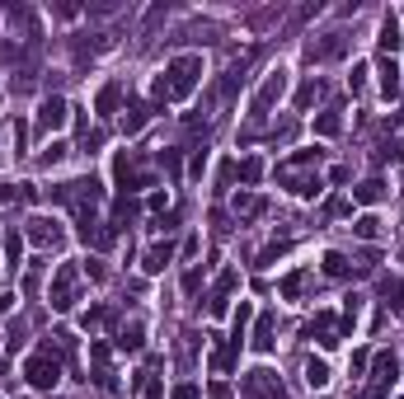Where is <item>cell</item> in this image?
<instances>
[{
  "mask_svg": "<svg viewBox=\"0 0 404 399\" xmlns=\"http://www.w3.org/2000/svg\"><path fill=\"white\" fill-rule=\"evenodd\" d=\"M198 80H202V57L198 52H183V57L165 61V71L156 76V90L151 94H156V103H179L198 90Z\"/></svg>",
  "mask_w": 404,
  "mask_h": 399,
  "instance_id": "6da1fadb",
  "label": "cell"
},
{
  "mask_svg": "<svg viewBox=\"0 0 404 399\" xmlns=\"http://www.w3.org/2000/svg\"><path fill=\"white\" fill-rule=\"evenodd\" d=\"M52 202L76 207L80 226H94V212H99V202H103V188H99L94 174H85V179H71V183H61V188H52Z\"/></svg>",
  "mask_w": 404,
  "mask_h": 399,
  "instance_id": "7a4b0ae2",
  "label": "cell"
},
{
  "mask_svg": "<svg viewBox=\"0 0 404 399\" xmlns=\"http://www.w3.org/2000/svg\"><path fill=\"white\" fill-rule=\"evenodd\" d=\"M24 380L34 390H52L56 380H61V357H56L52 348H38V353L24 362Z\"/></svg>",
  "mask_w": 404,
  "mask_h": 399,
  "instance_id": "3957f363",
  "label": "cell"
},
{
  "mask_svg": "<svg viewBox=\"0 0 404 399\" xmlns=\"http://www.w3.org/2000/svg\"><path fill=\"white\" fill-rule=\"evenodd\" d=\"M282 94H287V71L278 66V71H268V76H263V85L254 90V99H249V118H254V123H263V118H268V108L282 99Z\"/></svg>",
  "mask_w": 404,
  "mask_h": 399,
  "instance_id": "277c9868",
  "label": "cell"
},
{
  "mask_svg": "<svg viewBox=\"0 0 404 399\" xmlns=\"http://www.w3.org/2000/svg\"><path fill=\"white\" fill-rule=\"evenodd\" d=\"M400 380V357L395 353H376L371 357V385H367V399H385Z\"/></svg>",
  "mask_w": 404,
  "mask_h": 399,
  "instance_id": "5b68a950",
  "label": "cell"
},
{
  "mask_svg": "<svg viewBox=\"0 0 404 399\" xmlns=\"http://www.w3.org/2000/svg\"><path fill=\"white\" fill-rule=\"evenodd\" d=\"M24 239H34L38 249H61L66 230H61V221H56V217H29V221H24Z\"/></svg>",
  "mask_w": 404,
  "mask_h": 399,
  "instance_id": "8992f818",
  "label": "cell"
},
{
  "mask_svg": "<svg viewBox=\"0 0 404 399\" xmlns=\"http://www.w3.org/2000/svg\"><path fill=\"white\" fill-rule=\"evenodd\" d=\"M71 123V103L61 99V94H47L43 103H38V132H43V137H52V132H61V127Z\"/></svg>",
  "mask_w": 404,
  "mask_h": 399,
  "instance_id": "52a82bcc",
  "label": "cell"
},
{
  "mask_svg": "<svg viewBox=\"0 0 404 399\" xmlns=\"http://www.w3.org/2000/svg\"><path fill=\"white\" fill-rule=\"evenodd\" d=\"M76 286H80V268L76 263H61L52 277V310H71L76 306Z\"/></svg>",
  "mask_w": 404,
  "mask_h": 399,
  "instance_id": "ba28073f",
  "label": "cell"
},
{
  "mask_svg": "<svg viewBox=\"0 0 404 399\" xmlns=\"http://www.w3.org/2000/svg\"><path fill=\"white\" fill-rule=\"evenodd\" d=\"M245 395H254V399H287V390H282L278 371H268V366H254V371L245 376Z\"/></svg>",
  "mask_w": 404,
  "mask_h": 399,
  "instance_id": "9c48e42d",
  "label": "cell"
},
{
  "mask_svg": "<svg viewBox=\"0 0 404 399\" xmlns=\"http://www.w3.org/2000/svg\"><path fill=\"white\" fill-rule=\"evenodd\" d=\"M236 282H240V273H236V268H226V273L212 282V301H207V315H212V319H221V315H226V301H231Z\"/></svg>",
  "mask_w": 404,
  "mask_h": 399,
  "instance_id": "30bf717a",
  "label": "cell"
},
{
  "mask_svg": "<svg viewBox=\"0 0 404 399\" xmlns=\"http://www.w3.org/2000/svg\"><path fill=\"white\" fill-rule=\"evenodd\" d=\"M305 338H320L325 348H338V324H334V315H329V310H320V315L305 324Z\"/></svg>",
  "mask_w": 404,
  "mask_h": 399,
  "instance_id": "8fae6325",
  "label": "cell"
},
{
  "mask_svg": "<svg viewBox=\"0 0 404 399\" xmlns=\"http://www.w3.org/2000/svg\"><path fill=\"white\" fill-rule=\"evenodd\" d=\"M141 343H146V329H141V319H127L123 329H118V353H141Z\"/></svg>",
  "mask_w": 404,
  "mask_h": 399,
  "instance_id": "7c38bea8",
  "label": "cell"
},
{
  "mask_svg": "<svg viewBox=\"0 0 404 399\" xmlns=\"http://www.w3.org/2000/svg\"><path fill=\"white\" fill-rule=\"evenodd\" d=\"M273 333H278V319H273V315H258L249 348H254V353H273Z\"/></svg>",
  "mask_w": 404,
  "mask_h": 399,
  "instance_id": "4fadbf2b",
  "label": "cell"
},
{
  "mask_svg": "<svg viewBox=\"0 0 404 399\" xmlns=\"http://www.w3.org/2000/svg\"><path fill=\"white\" fill-rule=\"evenodd\" d=\"M169 259H174V244H169V239H165V244H151V249H146V259H141V268H146V273L156 277V273H165V268H169Z\"/></svg>",
  "mask_w": 404,
  "mask_h": 399,
  "instance_id": "5bb4252c",
  "label": "cell"
},
{
  "mask_svg": "<svg viewBox=\"0 0 404 399\" xmlns=\"http://www.w3.org/2000/svg\"><path fill=\"white\" fill-rule=\"evenodd\" d=\"M400 43H404L400 19H395V14H385V19H381V38H376V47H381L385 57H390V52H400Z\"/></svg>",
  "mask_w": 404,
  "mask_h": 399,
  "instance_id": "9a60e30c",
  "label": "cell"
},
{
  "mask_svg": "<svg viewBox=\"0 0 404 399\" xmlns=\"http://www.w3.org/2000/svg\"><path fill=\"white\" fill-rule=\"evenodd\" d=\"M325 90H329L325 80H320V76H310V80L301 85V90H296V108H315V103L325 99Z\"/></svg>",
  "mask_w": 404,
  "mask_h": 399,
  "instance_id": "2e32d148",
  "label": "cell"
},
{
  "mask_svg": "<svg viewBox=\"0 0 404 399\" xmlns=\"http://www.w3.org/2000/svg\"><path fill=\"white\" fill-rule=\"evenodd\" d=\"M305 57H320V61H325V57H343V33H325V43H310V47H305Z\"/></svg>",
  "mask_w": 404,
  "mask_h": 399,
  "instance_id": "e0dca14e",
  "label": "cell"
},
{
  "mask_svg": "<svg viewBox=\"0 0 404 399\" xmlns=\"http://www.w3.org/2000/svg\"><path fill=\"white\" fill-rule=\"evenodd\" d=\"M0 249H5V263H10V268H19L24 263V230H5V235H0Z\"/></svg>",
  "mask_w": 404,
  "mask_h": 399,
  "instance_id": "ac0fdd59",
  "label": "cell"
},
{
  "mask_svg": "<svg viewBox=\"0 0 404 399\" xmlns=\"http://www.w3.org/2000/svg\"><path fill=\"white\" fill-rule=\"evenodd\" d=\"M268 212V202L258 193H236V217H245V221H254V217H263Z\"/></svg>",
  "mask_w": 404,
  "mask_h": 399,
  "instance_id": "d6986e66",
  "label": "cell"
},
{
  "mask_svg": "<svg viewBox=\"0 0 404 399\" xmlns=\"http://www.w3.org/2000/svg\"><path fill=\"white\" fill-rule=\"evenodd\" d=\"M156 371H160V357H151V366L141 371V380H136V390H141L146 399H160V395H165V385H160V376H156Z\"/></svg>",
  "mask_w": 404,
  "mask_h": 399,
  "instance_id": "ffe728a7",
  "label": "cell"
},
{
  "mask_svg": "<svg viewBox=\"0 0 404 399\" xmlns=\"http://www.w3.org/2000/svg\"><path fill=\"white\" fill-rule=\"evenodd\" d=\"M43 348H52V353L61 357V362H71V357H76V333H71V329H56L52 338L43 343Z\"/></svg>",
  "mask_w": 404,
  "mask_h": 399,
  "instance_id": "44dd1931",
  "label": "cell"
},
{
  "mask_svg": "<svg viewBox=\"0 0 404 399\" xmlns=\"http://www.w3.org/2000/svg\"><path fill=\"white\" fill-rule=\"evenodd\" d=\"M94 103H99V113H103V118H113V113H118V103H123V85H118V80H108Z\"/></svg>",
  "mask_w": 404,
  "mask_h": 399,
  "instance_id": "7402d4cb",
  "label": "cell"
},
{
  "mask_svg": "<svg viewBox=\"0 0 404 399\" xmlns=\"http://www.w3.org/2000/svg\"><path fill=\"white\" fill-rule=\"evenodd\" d=\"M146 123H151V103H132V108L123 113V132H127V137H136Z\"/></svg>",
  "mask_w": 404,
  "mask_h": 399,
  "instance_id": "603a6c76",
  "label": "cell"
},
{
  "mask_svg": "<svg viewBox=\"0 0 404 399\" xmlns=\"http://www.w3.org/2000/svg\"><path fill=\"white\" fill-rule=\"evenodd\" d=\"M381 197H385V183H381V179H362L358 188H353V202H362V207L381 202Z\"/></svg>",
  "mask_w": 404,
  "mask_h": 399,
  "instance_id": "cb8c5ba5",
  "label": "cell"
},
{
  "mask_svg": "<svg viewBox=\"0 0 404 399\" xmlns=\"http://www.w3.org/2000/svg\"><path fill=\"white\" fill-rule=\"evenodd\" d=\"M278 179L287 183V188H292L296 197H315L320 188H325V183H320V174H315V179H296V174H278Z\"/></svg>",
  "mask_w": 404,
  "mask_h": 399,
  "instance_id": "d4e9b609",
  "label": "cell"
},
{
  "mask_svg": "<svg viewBox=\"0 0 404 399\" xmlns=\"http://www.w3.org/2000/svg\"><path fill=\"white\" fill-rule=\"evenodd\" d=\"M113 319H118V310L113 306H94V310H85V315H80V324H85V329H103V324H113Z\"/></svg>",
  "mask_w": 404,
  "mask_h": 399,
  "instance_id": "484cf974",
  "label": "cell"
},
{
  "mask_svg": "<svg viewBox=\"0 0 404 399\" xmlns=\"http://www.w3.org/2000/svg\"><path fill=\"white\" fill-rule=\"evenodd\" d=\"M381 94L385 99H400V66H395L390 57L381 61Z\"/></svg>",
  "mask_w": 404,
  "mask_h": 399,
  "instance_id": "4316f807",
  "label": "cell"
},
{
  "mask_svg": "<svg viewBox=\"0 0 404 399\" xmlns=\"http://www.w3.org/2000/svg\"><path fill=\"white\" fill-rule=\"evenodd\" d=\"M315 132H320V137H338V132H343V113H338V108H325V113L315 118Z\"/></svg>",
  "mask_w": 404,
  "mask_h": 399,
  "instance_id": "83f0119b",
  "label": "cell"
},
{
  "mask_svg": "<svg viewBox=\"0 0 404 399\" xmlns=\"http://www.w3.org/2000/svg\"><path fill=\"white\" fill-rule=\"evenodd\" d=\"M236 357H240V343H231V338H226L221 348L212 353V366H216V371H231V366H236Z\"/></svg>",
  "mask_w": 404,
  "mask_h": 399,
  "instance_id": "f1b7e54d",
  "label": "cell"
},
{
  "mask_svg": "<svg viewBox=\"0 0 404 399\" xmlns=\"http://www.w3.org/2000/svg\"><path fill=\"white\" fill-rule=\"evenodd\" d=\"M353 273V263H348V254H338V249H329L325 254V277H348Z\"/></svg>",
  "mask_w": 404,
  "mask_h": 399,
  "instance_id": "f546056e",
  "label": "cell"
},
{
  "mask_svg": "<svg viewBox=\"0 0 404 399\" xmlns=\"http://www.w3.org/2000/svg\"><path fill=\"white\" fill-rule=\"evenodd\" d=\"M305 385H310V390H325L329 385V366L310 357V362H305Z\"/></svg>",
  "mask_w": 404,
  "mask_h": 399,
  "instance_id": "4dcf8cb0",
  "label": "cell"
},
{
  "mask_svg": "<svg viewBox=\"0 0 404 399\" xmlns=\"http://www.w3.org/2000/svg\"><path fill=\"white\" fill-rule=\"evenodd\" d=\"M236 174H240V183H258V179H263V160H258V155L240 160V165H236Z\"/></svg>",
  "mask_w": 404,
  "mask_h": 399,
  "instance_id": "1f68e13d",
  "label": "cell"
},
{
  "mask_svg": "<svg viewBox=\"0 0 404 399\" xmlns=\"http://www.w3.org/2000/svg\"><path fill=\"white\" fill-rule=\"evenodd\" d=\"M301 286H305V268H296V273H287V277H282V286H278V291H282L287 301H296V296H301Z\"/></svg>",
  "mask_w": 404,
  "mask_h": 399,
  "instance_id": "d6a6232c",
  "label": "cell"
},
{
  "mask_svg": "<svg viewBox=\"0 0 404 399\" xmlns=\"http://www.w3.org/2000/svg\"><path fill=\"white\" fill-rule=\"evenodd\" d=\"M353 235H358V239H376V235H381V221H376V217L367 212V217H358V221H353Z\"/></svg>",
  "mask_w": 404,
  "mask_h": 399,
  "instance_id": "836d02e7",
  "label": "cell"
},
{
  "mask_svg": "<svg viewBox=\"0 0 404 399\" xmlns=\"http://www.w3.org/2000/svg\"><path fill=\"white\" fill-rule=\"evenodd\" d=\"M71 155V146H66V141H52V146H47L43 150V155H38V160H43V165H61V160H66Z\"/></svg>",
  "mask_w": 404,
  "mask_h": 399,
  "instance_id": "e575fe53",
  "label": "cell"
},
{
  "mask_svg": "<svg viewBox=\"0 0 404 399\" xmlns=\"http://www.w3.org/2000/svg\"><path fill=\"white\" fill-rule=\"evenodd\" d=\"M90 357H94V371H103V366H108V343L94 338V343H90Z\"/></svg>",
  "mask_w": 404,
  "mask_h": 399,
  "instance_id": "d590c367",
  "label": "cell"
},
{
  "mask_svg": "<svg viewBox=\"0 0 404 399\" xmlns=\"http://www.w3.org/2000/svg\"><path fill=\"white\" fill-rule=\"evenodd\" d=\"M38 282H43V268H29V273H24V291L34 296V291H38Z\"/></svg>",
  "mask_w": 404,
  "mask_h": 399,
  "instance_id": "8d00e7d4",
  "label": "cell"
},
{
  "mask_svg": "<svg viewBox=\"0 0 404 399\" xmlns=\"http://www.w3.org/2000/svg\"><path fill=\"white\" fill-rule=\"evenodd\" d=\"M348 85H353V94H358V90H362V85H367V66H362V61H358V66H353V76H348Z\"/></svg>",
  "mask_w": 404,
  "mask_h": 399,
  "instance_id": "74e56055",
  "label": "cell"
},
{
  "mask_svg": "<svg viewBox=\"0 0 404 399\" xmlns=\"http://www.w3.org/2000/svg\"><path fill=\"white\" fill-rule=\"evenodd\" d=\"M160 165H165L169 174H179V150H160Z\"/></svg>",
  "mask_w": 404,
  "mask_h": 399,
  "instance_id": "f35d334b",
  "label": "cell"
},
{
  "mask_svg": "<svg viewBox=\"0 0 404 399\" xmlns=\"http://www.w3.org/2000/svg\"><path fill=\"white\" fill-rule=\"evenodd\" d=\"M169 399H198V385H193V380H183V385H174V395Z\"/></svg>",
  "mask_w": 404,
  "mask_h": 399,
  "instance_id": "ab89813d",
  "label": "cell"
},
{
  "mask_svg": "<svg viewBox=\"0 0 404 399\" xmlns=\"http://www.w3.org/2000/svg\"><path fill=\"white\" fill-rule=\"evenodd\" d=\"M348 179H353L348 165H334V170H329V183H348Z\"/></svg>",
  "mask_w": 404,
  "mask_h": 399,
  "instance_id": "60d3db41",
  "label": "cell"
},
{
  "mask_svg": "<svg viewBox=\"0 0 404 399\" xmlns=\"http://www.w3.org/2000/svg\"><path fill=\"white\" fill-rule=\"evenodd\" d=\"M212 399H236V390L226 385V380H212Z\"/></svg>",
  "mask_w": 404,
  "mask_h": 399,
  "instance_id": "b9f144b4",
  "label": "cell"
},
{
  "mask_svg": "<svg viewBox=\"0 0 404 399\" xmlns=\"http://www.w3.org/2000/svg\"><path fill=\"white\" fill-rule=\"evenodd\" d=\"M202 165H207V150H198V155H193V165H188L193 179H202Z\"/></svg>",
  "mask_w": 404,
  "mask_h": 399,
  "instance_id": "7bdbcfd3",
  "label": "cell"
},
{
  "mask_svg": "<svg viewBox=\"0 0 404 399\" xmlns=\"http://www.w3.org/2000/svg\"><path fill=\"white\" fill-rule=\"evenodd\" d=\"M198 282H202V273H193V268H188V273H183V291H198Z\"/></svg>",
  "mask_w": 404,
  "mask_h": 399,
  "instance_id": "ee69618b",
  "label": "cell"
},
{
  "mask_svg": "<svg viewBox=\"0 0 404 399\" xmlns=\"http://www.w3.org/2000/svg\"><path fill=\"white\" fill-rule=\"evenodd\" d=\"M146 207H151V212H165L169 197H165V193H151V202H146Z\"/></svg>",
  "mask_w": 404,
  "mask_h": 399,
  "instance_id": "f6af8a7d",
  "label": "cell"
},
{
  "mask_svg": "<svg viewBox=\"0 0 404 399\" xmlns=\"http://www.w3.org/2000/svg\"><path fill=\"white\" fill-rule=\"evenodd\" d=\"M10 310H14V296L10 291H0V315H10Z\"/></svg>",
  "mask_w": 404,
  "mask_h": 399,
  "instance_id": "bcb514c9",
  "label": "cell"
},
{
  "mask_svg": "<svg viewBox=\"0 0 404 399\" xmlns=\"http://www.w3.org/2000/svg\"><path fill=\"white\" fill-rule=\"evenodd\" d=\"M10 197H14V188L10 183H0V202H10Z\"/></svg>",
  "mask_w": 404,
  "mask_h": 399,
  "instance_id": "7dc6e473",
  "label": "cell"
},
{
  "mask_svg": "<svg viewBox=\"0 0 404 399\" xmlns=\"http://www.w3.org/2000/svg\"><path fill=\"white\" fill-rule=\"evenodd\" d=\"M358 399H367V395H358Z\"/></svg>",
  "mask_w": 404,
  "mask_h": 399,
  "instance_id": "c3c4849f",
  "label": "cell"
},
{
  "mask_svg": "<svg viewBox=\"0 0 404 399\" xmlns=\"http://www.w3.org/2000/svg\"><path fill=\"white\" fill-rule=\"evenodd\" d=\"M400 399H404V395H400Z\"/></svg>",
  "mask_w": 404,
  "mask_h": 399,
  "instance_id": "681fc988",
  "label": "cell"
}]
</instances>
